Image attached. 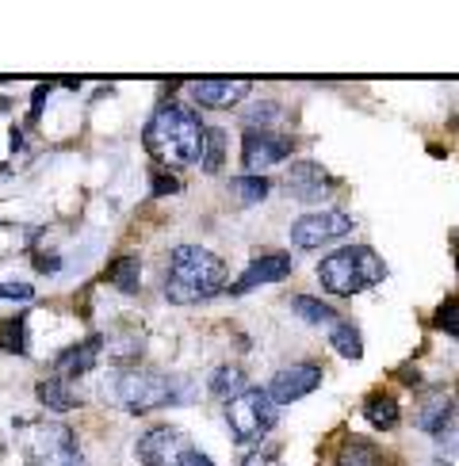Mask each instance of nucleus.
<instances>
[{"mask_svg":"<svg viewBox=\"0 0 459 466\" xmlns=\"http://www.w3.org/2000/svg\"><path fill=\"white\" fill-rule=\"evenodd\" d=\"M35 394H38V401H43L50 413H73L76 405H81V398H76L69 386H66V379H57V375L38 382V386H35Z\"/></svg>","mask_w":459,"mask_h":466,"instance_id":"nucleus-16","label":"nucleus"},{"mask_svg":"<svg viewBox=\"0 0 459 466\" xmlns=\"http://www.w3.org/2000/svg\"><path fill=\"white\" fill-rule=\"evenodd\" d=\"M0 348L12 356H27V318L0 321Z\"/></svg>","mask_w":459,"mask_h":466,"instance_id":"nucleus-23","label":"nucleus"},{"mask_svg":"<svg viewBox=\"0 0 459 466\" xmlns=\"http://www.w3.org/2000/svg\"><path fill=\"white\" fill-rule=\"evenodd\" d=\"M241 466H280V448H253L241 459Z\"/></svg>","mask_w":459,"mask_h":466,"instance_id":"nucleus-28","label":"nucleus"},{"mask_svg":"<svg viewBox=\"0 0 459 466\" xmlns=\"http://www.w3.org/2000/svg\"><path fill=\"white\" fill-rule=\"evenodd\" d=\"M0 299H8V302H31L35 299V287L31 283H0Z\"/></svg>","mask_w":459,"mask_h":466,"instance_id":"nucleus-29","label":"nucleus"},{"mask_svg":"<svg viewBox=\"0 0 459 466\" xmlns=\"http://www.w3.org/2000/svg\"><path fill=\"white\" fill-rule=\"evenodd\" d=\"M46 92H50L46 85H38V88H35V96H31V107H35V111H31V119H38V107H43V100H46Z\"/></svg>","mask_w":459,"mask_h":466,"instance_id":"nucleus-33","label":"nucleus"},{"mask_svg":"<svg viewBox=\"0 0 459 466\" xmlns=\"http://www.w3.org/2000/svg\"><path fill=\"white\" fill-rule=\"evenodd\" d=\"M226 287V264L203 245H177L165 268V299L177 306L203 302Z\"/></svg>","mask_w":459,"mask_h":466,"instance_id":"nucleus-2","label":"nucleus"},{"mask_svg":"<svg viewBox=\"0 0 459 466\" xmlns=\"http://www.w3.org/2000/svg\"><path fill=\"white\" fill-rule=\"evenodd\" d=\"M188 448L191 440L180 429H149L134 443V455H138L142 466H177Z\"/></svg>","mask_w":459,"mask_h":466,"instance_id":"nucleus-10","label":"nucleus"},{"mask_svg":"<svg viewBox=\"0 0 459 466\" xmlns=\"http://www.w3.org/2000/svg\"><path fill=\"white\" fill-rule=\"evenodd\" d=\"M177 466H215V462H210L199 448H188V451L180 455V462H177Z\"/></svg>","mask_w":459,"mask_h":466,"instance_id":"nucleus-32","label":"nucleus"},{"mask_svg":"<svg viewBox=\"0 0 459 466\" xmlns=\"http://www.w3.org/2000/svg\"><path fill=\"white\" fill-rule=\"evenodd\" d=\"M337 466H379V448L363 436H349L337 451Z\"/></svg>","mask_w":459,"mask_h":466,"instance_id":"nucleus-21","label":"nucleus"},{"mask_svg":"<svg viewBox=\"0 0 459 466\" xmlns=\"http://www.w3.org/2000/svg\"><path fill=\"white\" fill-rule=\"evenodd\" d=\"M19 451L31 466H88L85 451L76 448V432L57 420L19 424Z\"/></svg>","mask_w":459,"mask_h":466,"instance_id":"nucleus-5","label":"nucleus"},{"mask_svg":"<svg viewBox=\"0 0 459 466\" xmlns=\"http://www.w3.org/2000/svg\"><path fill=\"white\" fill-rule=\"evenodd\" d=\"M291 271H295V264L287 252H264V257L249 260V268L241 271L238 283H230V295H245V290L264 287V283H283Z\"/></svg>","mask_w":459,"mask_h":466,"instance_id":"nucleus-12","label":"nucleus"},{"mask_svg":"<svg viewBox=\"0 0 459 466\" xmlns=\"http://www.w3.org/2000/svg\"><path fill=\"white\" fill-rule=\"evenodd\" d=\"M291 309H295V314L306 321V325H337L341 318H337V309L333 306H325L321 299H314V295H295L291 299Z\"/></svg>","mask_w":459,"mask_h":466,"instance_id":"nucleus-20","label":"nucleus"},{"mask_svg":"<svg viewBox=\"0 0 459 466\" xmlns=\"http://www.w3.org/2000/svg\"><path fill=\"white\" fill-rule=\"evenodd\" d=\"M295 142L287 134H276V130H245V142H241V165L260 177L264 168H272L280 161L291 157Z\"/></svg>","mask_w":459,"mask_h":466,"instance_id":"nucleus-8","label":"nucleus"},{"mask_svg":"<svg viewBox=\"0 0 459 466\" xmlns=\"http://www.w3.org/2000/svg\"><path fill=\"white\" fill-rule=\"evenodd\" d=\"M268 184L264 177H234L230 180V191H234V196L245 203V207H253V203H264V196H268Z\"/></svg>","mask_w":459,"mask_h":466,"instance_id":"nucleus-24","label":"nucleus"},{"mask_svg":"<svg viewBox=\"0 0 459 466\" xmlns=\"http://www.w3.org/2000/svg\"><path fill=\"white\" fill-rule=\"evenodd\" d=\"M387 279V264L368 245H344L318 264V283L337 299H352Z\"/></svg>","mask_w":459,"mask_h":466,"instance_id":"nucleus-3","label":"nucleus"},{"mask_svg":"<svg viewBox=\"0 0 459 466\" xmlns=\"http://www.w3.org/2000/svg\"><path fill=\"white\" fill-rule=\"evenodd\" d=\"M104 401L119 405L127 413H153L161 405L177 401V390H172V379L161 371H149V367H127V371H115L104 382Z\"/></svg>","mask_w":459,"mask_h":466,"instance_id":"nucleus-4","label":"nucleus"},{"mask_svg":"<svg viewBox=\"0 0 459 466\" xmlns=\"http://www.w3.org/2000/svg\"><path fill=\"white\" fill-rule=\"evenodd\" d=\"M35 268L43 271V276H54V271H62V257H54V252H38Z\"/></svg>","mask_w":459,"mask_h":466,"instance_id":"nucleus-31","label":"nucleus"},{"mask_svg":"<svg viewBox=\"0 0 459 466\" xmlns=\"http://www.w3.org/2000/svg\"><path fill=\"white\" fill-rule=\"evenodd\" d=\"M287 196H295V199H302V203H318L325 191L333 187V177L325 172L318 161H299L291 172H287Z\"/></svg>","mask_w":459,"mask_h":466,"instance_id":"nucleus-13","label":"nucleus"},{"mask_svg":"<svg viewBox=\"0 0 459 466\" xmlns=\"http://www.w3.org/2000/svg\"><path fill=\"white\" fill-rule=\"evenodd\" d=\"M172 191H180V180L165 177V172H153V196H172Z\"/></svg>","mask_w":459,"mask_h":466,"instance_id":"nucleus-30","label":"nucleus"},{"mask_svg":"<svg viewBox=\"0 0 459 466\" xmlns=\"http://www.w3.org/2000/svg\"><path fill=\"white\" fill-rule=\"evenodd\" d=\"M363 417H368V420L375 424V429L391 432L394 424H398V417H402V410H398L394 394H382V390H375V394L363 398Z\"/></svg>","mask_w":459,"mask_h":466,"instance_id":"nucleus-18","label":"nucleus"},{"mask_svg":"<svg viewBox=\"0 0 459 466\" xmlns=\"http://www.w3.org/2000/svg\"><path fill=\"white\" fill-rule=\"evenodd\" d=\"M433 325L436 329H444V333L459 337V299H444L436 306V314H433Z\"/></svg>","mask_w":459,"mask_h":466,"instance_id":"nucleus-27","label":"nucleus"},{"mask_svg":"<svg viewBox=\"0 0 459 466\" xmlns=\"http://www.w3.org/2000/svg\"><path fill=\"white\" fill-rule=\"evenodd\" d=\"M276 420H280V405L268 398V390H257V386H249L245 394L226 401V424H230V432H234V440H241V443L264 440L276 429Z\"/></svg>","mask_w":459,"mask_h":466,"instance_id":"nucleus-6","label":"nucleus"},{"mask_svg":"<svg viewBox=\"0 0 459 466\" xmlns=\"http://www.w3.org/2000/svg\"><path fill=\"white\" fill-rule=\"evenodd\" d=\"M107 283L119 287L123 295H138V287H142V264H138V257H119V260H115L107 268Z\"/></svg>","mask_w":459,"mask_h":466,"instance_id":"nucleus-19","label":"nucleus"},{"mask_svg":"<svg viewBox=\"0 0 459 466\" xmlns=\"http://www.w3.org/2000/svg\"><path fill=\"white\" fill-rule=\"evenodd\" d=\"M330 344L337 348L344 360H360V356H363V337H360V329H356L352 321H344V318L330 329Z\"/></svg>","mask_w":459,"mask_h":466,"instance_id":"nucleus-22","label":"nucleus"},{"mask_svg":"<svg viewBox=\"0 0 459 466\" xmlns=\"http://www.w3.org/2000/svg\"><path fill=\"white\" fill-rule=\"evenodd\" d=\"M349 233H352V215H344V210H314V215H302L291 226V245L311 252V248L349 238Z\"/></svg>","mask_w":459,"mask_h":466,"instance_id":"nucleus-7","label":"nucleus"},{"mask_svg":"<svg viewBox=\"0 0 459 466\" xmlns=\"http://www.w3.org/2000/svg\"><path fill=\"white\" fill-rule=\"evenodd\" d=\"M318 386H321V367L318 363H291V367H283V371H276L264 390L276 405H295L306 394H314Z\"/></svg>","mask_w":459,"mask_h":466,"instance_id":"nucleus-9","label":"nucleus"},{"mask_svg":"<svg viewBox=\"0 0 459 466\" xmlns=\"http://www.w3.org/2000/svg\"><path fill=\"white\" fill-rule=\"evenodd\" d=\"M188 92L199 107H234L253 92V81H245V76H203V81H191Z\"/></svg>","mask_w":459,"mask_h":466,"instance_id":"nucleus-11","label":"nucleus"},{"mask_svg":"<svg viewBox=\"0 0 459 466\" xmlns=\"http://www.w3.org/2000/svg\"><path fill=\"white\" fill-rule=\"evenodd\" d=\"M207 390L215 394V398H222V401H234L238 394H245V390H249V379H245V371H241L238 363H222L219 371L210 375Z\"/></svg>","mask_w":459,"mask_h":466,"instance_id":"nucleus-17","label":"nucleus"},{"mask_svg":"<svg viewBox=\"0 0 459 466\" xmlns=\"http://www.w3.org/2000/svg\"><path fill=\"white\" fill-rule=\"evenodd\" d=\"M222 157H226V134H222V130H207L199 168H203V172H219V168H222Z\"/></svg>","mask_w":459,"mask_h":466,"instance_id":"nucleus-25","label":"nucleus"},{"mask_svg":"<svg viewBox=\"0 0 459 466\" xmlns=\"http://www.w3.org/2000/svg\"><path fill=\"white\" fill-rule=\"evenodd\" d=\"M280 119V104H272V100H260V104H253V107H249V111H241V123L249 127V130H268V127H272Z\"/></svg>","mask_w":459,"mask_h":466,"instance_id":"nucleus-26","label":"nucleus"},{"mask_svg":"<svg viewBox=\"0 0 459 466\" xmlns=\"http://www.w3.org/2000/svg\"><path fill=\"white\" fill-rule=\"evenodd\" d=\"M452 417H455V401L444 398V390H429L425 401H421V410H417V429L429 432V436H444Z\"/></svg>","mask_w":459,"mask_h":466,"instance_id":"nucleus-15","label":"nucleus"},{"mask_svg":"<svg viewBox=\"0 0 459 466\" xmlns=\"http://www.w3.org/2000/svg\"><path fill=\"white\" fill-rule=\"evenodd\" d=\"M203 138L207 127L199 123V115L191 111L188 104H165L153 111V119L142 130L146 153L153 161H161L168 168H188L199 165L203 157Z\"/></svg>","mask_w":459,"mask_h":466,"instance_id":"nucleus-1","label":"nucleus"},{"mask_svg":"<svg viewBox=\"0 0 459 466\" xmlns=\"http://www.w3.org/2000/svg\"><path fill=\"white\" fill-rule=\"evenodd\" d=\"M100 352H104V337H85L81 344H69L66 352L54 360L57 379H81V375H88L92 367L100 363Z\"/></svg>","mask_w":459,"mask_h":466,"instance_id":"nucleus-14","label":"nucleus"}]
</instances>
